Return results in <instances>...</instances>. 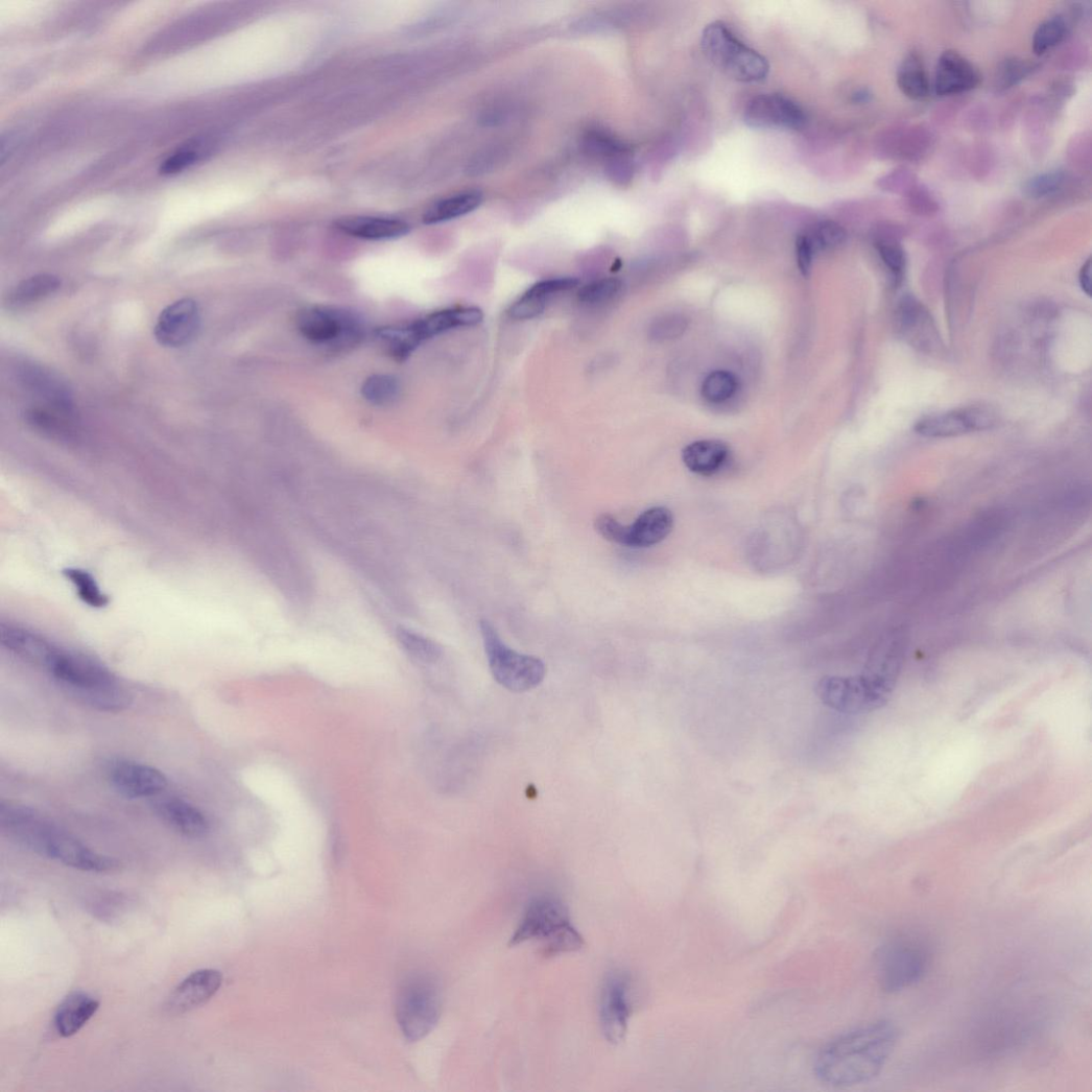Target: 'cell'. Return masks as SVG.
Returning a JSON list of instances; mask_svg holds the SVG:
<instances>
[{"label": "cell", "mask_w": 1092, "mask_h": 1092, "mask_svg": "<svg viewBox=\"0 0 1092 1092\" xmlns=\"http://www.w3.org/2000/svg\"><path fill=\"white\" fill-rule=\"evenodd\" d=\"M899 1038L895 1025L871 1023L844 1034L826 1046L815 1063L818 1079L831 1087H852L877 1077Z\"/></svg>", "instance_id": "cell-1"}, {"label": "cell", "mask_w": 1092, "mask_h": 1092, "mask_svg": "<svg viewBox=\"0 0 1092 1092\" xmlns=\"http://www.w3.org/2000/svg\"><path fill=\"white\" fill-rule=\"evenodd\" d=\"M6 830L10 837L27 849L71 868L96 873L119 868L117 860L92 851L30 808H17L7 820Z\"/></svg>", "instance_id": "cell-2"}, {"label": "cell", "mask_w": 1092, "mask_h": 1092, "mask_svg": "<svg viewBox=\"0 0 1092 1092\" xmlns=\"http://www.w3.org/2000/svg\"><path fill=\"white\" fill-rule=\"evenodd\" d=\"M77 702L97 711L118 713L133 698L104 665L85 655L58 649L48 670Z\"/></svg>", "instance_id": "cell-3"}, {"label": "cell", "mask_w": 1092, "mask_h": 1092, "mask_svg": "<svg viewBox=\"0 0 1092 1092\" xmlns=\"http://www.w3.org/2000/svg\"><path fill=\"white\" fill-rule=\"evenodd\" d=\"M526 942H539L545 957L574 953L585 946L568 907L551 893H541L529 901L509 946L518 947Z\"/></svg>", "instance_id": "cell-4"}, {"label": "cell", "mask_w": 1092, "mask_h": 1092, "mask_svg": "<svg viewBox=\"0 0 1092 1092\" xmlns=\"http://www.w3.org/2000/svg\"><path fill=\"white\" fill-rule=\"evenodd\" d=\"M702 46L709 61L735 80L762 81L769 73L766 58L739 41L721 22L707 26L703 33Z\"/></svg>", "instance_id": "cell-5"}, {"label": "cell", "mask_w": 1092, "mask_h": 1092, "mask_svg": "<svg viewBox=\"0 0 1092 1092\" xmlns=\"http://www.w3.org/2000/svg\"><path fill=\"white\" fill-rule=\"evenodd\" d=\"M480 633L490 671L496 682L513 692H526L545 679V664L538 658L516 652L507 647L498 631L480 620Z\"/></svg>", "instance_id": "cell-6"}, {"label": "cell", "mask_w": 1092, "mask_h": 1092, "mask_svg": "<svg viewBox=\"0 0 1092 1092\" xmlns=\"http://www.w3.org/2000/svg\"><path fill=\"white\" fill-rule=\"evenodd\" d=\"M483 313L478 308H456L430 314L407 326L382 329L381 339L396 360L403 361L429 338L442 333L481 323Z\"/></svg>", "instance_id": "cell-7"}, {"label": "cell", "mask_w": 1092, "mask_h": 1092, "mask_svg": "<svg viewBox=\"0 0 1092 1092\" xmlns=\"http://www.w3.org/2000/svg\"><path fill=\"white\" fill-rule=\"evenodd\" d=\"M442 1011L436 982L424 975L408 979L397 997L396 1016L404 1036L418 1042L436 1026Z\"/></svg>", "instance_id": "cell-8"}, {"label": "cell", "mask_w": 1092, "mask_h": 1092, "mask_svg": "<svg viewBox=\"0 0 1092 1092\" xmlns=\"http://www.w3.org/2000/svg\"><path fill=\"white\" fill-rule=\"evenodd\" d=\"M820 701L839 713L857 714L877 708L883 701L885 685L870 676L826 675L815 686Z\"/></svg>", "instance_id": "cell-9"}, {"label": "cell", "mask_w": 1092, "mask_h": 1092, "mask_svg": "<svg viewBox=\"0 0 1092 1092\" xmlns=\"http://www.w3.org/2000/svg\"><path fill=\"white\" fill-rule=\"evenodd\" d=\"M927 969L925 952L906 941L887 943L877 955V972L881 987L887 992H899L919 982Z\"/></svg>", "instance_id": "cell-10"}, {"label": "cell", "mask_w": 1092, "mask_h": 1092, "mask_svg": "<svg viewBox=\"0 0 1092 1092\" xmlns=\"http://www.w3.org/2000/svg\"><path fill=\"white\" fill-rule=\"evenodd\" d=\"M634 1011L633 982L622 970L610 972L603 981L600 997V1024L606 1039L618 1045L625 1038Z\"/></svg>", "instance_id": "cell-11"}, {"label": "cell", "mask_w": 1092, "mask_h": 1092, "mask_svg": "<svg viewBox=\"0 0 1092 1092\" xmlns=\"http://www.w3.org/2000/svg\"><path fill=\"white\" fill-rule=\"evenodd\" d=\"M744 122L761 129L799 130L806 124L804 111L781 94H761L744 111Z\"/></svg>", "instance_id": "cell-12"}, {"label": "cell", "mask_w": 1092, "mask_h": 1092, "mask_svg": "<svg viewBox=\"0 0 1092 1092\" xmlns=\"http://www.w3.org/2000/svg\"><path fill=\"white\" fill-rule=\"evenodd\" d=\"M108 775L116 790L127 799L158 797L168 786V779L161 770L130 760L112 761Z\"/></svg>", "instance_id": "cell-13"}, {"label": "cell", "mask_w": 1092, "mask_h": 1092, "mask_svg": "<svg viewBox=\"0 0 1092 1092\" xmlns=\"http://www.w3.org/2000/svg\"><path fill=\"white\" fill-rule=\"evenodd\" d=\"M296 327L308 340L323 345L355 338L359 333V324L353 315L321 307L298 314Z\"/></svg>", "instance_id": "cell-14"}, {"label": "cell", "mask_w": 1092, "mask_h": 1092, "mask_svg": "<svg viewBox=\"0 0 1092 1092\" xmlns=\"http://www.w3.org/2000/svg\"><path fill=\"white\" fill-rule=\"evenodd\" d=\"M200 310L195 302L184 298L168 306L160 315L155 328L158 341L170 349H179L191 342L200 330Z\"/></svg>", "instance_id": "cell-15"}, {"label": "cell", "mask_w": 1092, "mask_h": 1092, "mask_svg": "<svg viewBox=\"0 0 1092 1092\" xmlns=\"http://www.w3.org/2000/svg\"><path fill=\"white\" fill-rule=\"evenodd\" d=\"M995 418L986 409L968 408L926 417L915 427L918 434L927 437H951L990 428Z\"/></svg>", "instance_id": "cell-16"}, {"label": "cell", "mask_w": 1092, "mask_h": 1092, "mask_svg": "<svg viewBox=\"0 0 1092 1092\" xmlns=\"http://www.w3.org/2000/svg\"><path fill=\"white\" fill-rule=\"evenodd\" d=\"M222 974L213 969L198 970L186 977L166 1003L171 1015H183L207 1004L219 991Z\"/></svg>", "instance_id": "cell-17"}, {"label": "cell", "mask_w": 1092, "mask_h": 1092, "mask_svg": "<svg viewBox=\"0 0 1092 1092\" xmlns=\"http://www.w3.org/2000/svg\"><path fill=\"white\" fill-rule=\"evenodd\" d=\"M0 641L4 648L18 658L46 670L60 649L42 636L15 625L2 624Z\"/></svg>", "instance_id": "cell-18"}, {"label": "cell", "mask_w": 1092, "mask_h": 1092, "mask_svg": "<svg viewBox=\"0 0 1092 1092\" xmlns=\"http://www.w3.org/2000/svg\"><path fill=\"white\" fill-rule=\"evenodd\" d=\"M979 79L972 64L957 52L947 51L937 63L934 90L937 95L960 94L976 88Z\"/></svg>", "instance_id": "cell-19"}, {"label": "cell", "mask_w": 1092, "mask_h": 1092, "mask_svg": "<svg viewBox=\"0 0 1092 1092\" xmlns=\"http://www.w3.org/2000/svg\"><path fill=\"white\" fill-rule=\"evenodd\" d=\"M575 278L549 279L536 283L509 308L508 316L515 321H528L541 315L557 293L578 286Z\"/></svg>", "instance_id": "cell-20"}, {"label": "cell", "mask_w": 1092, "mask_h": 1092, "mask_svg": "<svg viewBox=\"0 0 1092 1092\" xmlns=\"http://www.w3.org/2000/svg\"><path fill=\"white\" fill-rule=\"evenodd\" d=\"M158 815L172 829L188 837H204L211 829L207 815L191 804L174 798L155 805Z\"/></svg>", "instance_id": "cell-21"}, {"label": "cell", "mask_w": 1092, "mask_h": 1092, "mask_svg": "<svg viewBox=\"0 0 1092 1092\" xmlns=\"http://www.w3.org/2000/svg\"><path fill=\"white\" fill-rule=\"evenodd\" d=\"M674 520L666 507H654L642 513L628 525V548H650L665 540L673 528Z\"/></svg>", "instance_id": "cell-22"}, {"label": "cell", "mask_w": 1092, "mask_h": 1092, "mask_svg": "<svg viewBox=\"0 0 1092 1092\" xmlns=\"http://www.w3.org/2000/svg\"><path fill=\"white\" fill-rule=\"evenodd\" d=\"M335 228L347 235L367 240L395 239L410 232L406 221L385 217H345L335 221Z\"/></svg>", "instance_id": "cell-23"}, {"label": "cell", "mask_w": 1092, "mask_h": 1092, "mask_svg": "<svg viewBox=\"0 0 1092 1092\" xmlns=\"http://www.w3.org/2000/svg\"><path fill=\"white\" fill-rule=\"evenodd\" d=\"M728 445L717 440H703L686 446L682 459L692 473L713 476L719 473L729 459Z\"/></svg>", "instance_id": "cell-24"}, {"label": "cell", "mask_w": 1092, "mask_h": 1092, "mask_svg": "<svg viewBox=\"0 0 1092 1092\" xmlns=\"http://www.w3.org/2000/svg\"><path fill=\"white\" fill-rule=\"evenodd\" d=\"M22 379L46 403V407L73 414L71 395L53 375L37 366H26L22 370Z\"/></svg>", "instance_id": "cell-25"}, {"label": "cell", "mask_w": 1092, "mask_h": 1092, "mask_svg": "<svg viewBox=\"0 0 1092 1092\" xmlns=\"http://www.w3.org/2000/svg\"><path fill=\"white\" fill-rule=\"evenodd\" d=\"M99 1002L85 994L74 992L60 1006L55 1017V1027L62 1037L76 1035L96 1014Z\"/></svg>", "instance_id": "cell-26"}, {"label": "cell", "mask_w": 1092, "mask_h": 1092, "mask_svg": "<svg viewBox=\"0 0 1092 1092\" xmlns=\"http://www.w3.org/2000/svg\"><path fill=\"white\" fill-rule=\"evenodd\" d=\"M481 204L482 194L476 190L444 197L425 212L423 222L436 224L450 221L474 212Z\"/></svg>", "instance_id": "cell-27"}, {"label": "cell", "mask_w": 1092, "mask_h": 1092, "mask_svg": "<svg viewBox=\"0 0 1092 1092\" xmlns=\"http://www.w3.org/2000/svg\"><path fill=\"white\" fill-rule=\"evenodd\" d=\"M62 285L58 277L48 274L33 276L19 283L9 293L8 304L23 308L56 292Z\"/></svg>", "instance_id": "cell-28"}, {"label": "cell", "mask_w": 1092, "mask_h": 1092, "mask_svg": "<svg viewBox=\"0 0 1092 1092\" xmlns=\"http://www.w3.org/2000/svg\"><path fill=\"white\" fill-rule=\"evenodd\" d=\"M27 422L37 430L60 438H70L74 434L73 414L53 408H32L26 412Z\"/></svg>", "instance_id": "cell-29"}, {"label": "cell", "mask_w": 1092, "mask_h": 1092, "mask_svg": "<svg viewBox=\"0 0 1092 1092\" xmlns=\"http://www.w3.org/2000/svg\"><path fill=\"white\" fill-rule=\"evenodd\" d=\"M898 85L901 91L913 101H921L929 94L927 74L917 54L908 55L903 62L898 73Z\"/></svg>", "instance_id": "cell-30"}, {"label": "cell", "mask_w": 1092, "mask_h": 1092, "mask_svg": "<svg viewBox=\"0 0 1092 1092\" xmlns=\"http://www.w3.org/2000/svg\"><path fill=\"white\" fill-rule=\"evenodd\" d=\"M396 636L404 650L420 662L433 664L442 658L441 645L424 635L400 627L396 631Z\"/></svg>", "instance_id": "cell-31"}, {"label": "cell", "mask_w": 1092, "mask_h": 1092, "mask_svg": "<svg viewBox=\"0 0 1092 1092\" xmlns=\"http://www.w3.org/2000/svg\"><path fill=\"white\" fill-rule=\"evenodd\" d=\"M65 576L74 585L79 599L93 609H104L110 604L109 595L98 586L95 578L87 571L69 568Z\"/></svg>", "instance_id": "cell-32"}, {"label": "cell", "mask_w": 1092, "mask_h": 1092, "mask_svg": "<svg viewBox=\"0 0 1092 1092\" xmlns=\"http://www.w3.org/2000/svg\"><path fill=\"white\" fill-rule=\"evenodd\" d=\"M364 399L375 406H388L399 399L400 381L389 375H374L362 385Z\"/></svg>", "instance_id": "cell-33"}, {"label": "cell", "mask_w": 1092, "mask_h": 1092, "mask_svg": "<svg viewBox=\"0 0 1092 1092\" xmlns=\"http://www.w3.org/2000/svg\"><path fill=\"white\" fill-rule=\"evenodd\" d=\"M622 282L616 278L593 281L581 287L577 293L579 303L588 306L608 304L621 292Z\"/></svg>", "instance_id": "cell-34"}, {"label": "cell", "mask_w": 1092, "mask_h": 1092, "mask_svg": "<svg viewBox=\"0 0 1092 1092\" xmlns=\"http://www.w3.org/2000/svg\"><path fill=\"white\" fill-rule=\"evenodd\" d=\"M738 387L735 376L726 371L711 373L703 384L705 400L713 404L723 403L731 399Z\"/></svg>", "instance_id": "cell-35"}, {"label": "cell", "mask_w": 1092, "mask_h": 1092, "mask_svg": "<svg viewBox=\"0 0 1092 1092\" xmlns=\"http://www.w3.org/2000/svg\"><path fill=\"white\" fill-rule=\"evenodd\" d=\"M1066 33V22L1060 17L1042 23L1036 30L1032 39L1035 54L1038 56L1046 54L1064 40Z\"/></svg>", "instance_id": "cell-36"}, {"label": "cell", "mask_w": 1092, "mask_h": 1092, "mask_svg": "<svg viewBox=\"0 0 1092 1092\" xmlns=\"http://www.w3.org/2000/svg\"><path fill=\"white\" fill-rule=\"evenodd\" d=\"M814 250L815 246L821 250H834L846 242L848 234L842 227L833 221H823L818 223L812 235H809Z\"/></svg>", "instance_id": "cell-37"}, {"label": "cell", "mask_w": 1092, "mask_h": 1092, "mask_svg": "<svg viewBox=\"0 0 1092 1092\" xmlns=\"http://www.w3.org/2000/svg\"><path fill=\"white\" fill-rule=\"evenodd\" d=\"M594 528L606 540L627 546L628 525H623L609 514L599 516L594 521Z\"/></svg>", "instance_id": "cell-38"}, {"label": "cell", "mask_w": 1092, "mask_h": 1092, "mask_svg": "<svg viewBox=\"0 0 1092 1092\" xmlns=\"http://www.w3.org/2000/svg\"><path fill=\"white\" fill-rule=\"evenodd\" d=\"M1064 176L1061 172H1051L1037 175L1028 180L1024 185V193L1028 197L1039 198L1055 192L1063 184Z\"/></svg>", "instance_id": "cell-39"}, {"label": "cell", "mask_w": 1092, "mask_h": 1092, "mask_svg": "<svg viewBox=\"0 0 1092 1092\" xmlns=\"http://www.w3.org/2000/svg\"><path fill=\"white\" fill-rule=\"evenodd\" d=\"M879 255L885 266L895 275L900 276L906 265V259L902 246L892 240H882L877 244Z\"/></svg>", "instance_id": "cell-40"}, {"label": "cell", "mask_w": 1092, "mask_h": 1092, "mask_svg": "<svg viewBox=\"0 0 1092 1092\" xmlns=\"http://www.w3.org/2000/svg\"><path fill=\"white\" fill-rule=\"evenodd\" d=\"M686 328L685 319L680 316H668L659 321L652 328L656 338L665 339L680 336Z\"/></svg>", "instance_id": "cell-41"}, {"label": "cell", "mask_w": 1092, "mask_h": 1092, "mask_svg": "<svg viewBox=\"0 0 1092 1092\" xmlns=\"http://www.w3.org/2000/svg\"><path fill=\"white\" fill-rule=\"evenodd\" d=\"M197 153L193 150H181L170 157L164 165H162L161 171L164 174H174L181 172L193 165L197 160Z\"/></svg>", "instance_id": "cell-42"}, {"label": "cell", "mask_w": 1092, "mask_h": 1092, "mask_svg": "<svg viewBox=\"0 0 1092 1092\" xmlns=\"http://www.w3.org/2000/svg\"><path fill=\"white\" fill-rule=\"evenodd\" d=\"M798 263L802 274L808 277L813 261L814 246L809 235H802L797 242Z\"/></svg>", "instance_id": "cell-43"}, {"label": "cell", "mask_w": 1092, "mask_h": 1092, "mask_svg": "<svg viewBox=\"0 0 1092 1092\" xmlns=\"http://www.w3.org/2000/svg\"><path fill=\"white\" fill-rule=\"evenodd\" d=\"M1029 69L1025 63L1017 60L1006 62L1001 73L1003 86H1014L1028 73Z\"/></svg>", "instance_id": "cell-44"}, {"label": "cell", "mask_w": 1092, "mask_h": 1092, "mask_svg": "<svg viewBox=\"0 0 1092 1092\" xmlns=\"http://www.w3.org/2000/svg\"><path fill=\"white\" fill-rule=\"evenodd\" d=\"M608 172L612 180L620 184L630 182L633 176V164L627 158V155L621 156L611 162Z\"/></svg>", "instance_id": "cell-45"}, {"label": "cell", "mask_w": 1092, "mask_h": 1092, "mask_svg": "<svg viewBox=\"0 0 1092 1092\" xmlns=\"http://www.w3.org/2000/svg\"><path fill=\"white\" fill-rule=\"evenodd\" d=\"M1091 270H1092L1091 260H1088L1086 262V264L1082 267L1081 272H1079V283H1081V286H1082L1084 292L1086 294H1088V295H1091V287H1092Z\"/></svg>", "instance_id": "cell-46"}, {"label": "cell", "mask_w": 1092, "mask_h": 1092, "mask_svg": "<svg viewBox=\"0 0 1092 1092\" xmlns=\"http://www.w3.org/2000/svg\"><path fill=\"white\" fill-rule=\"evenodd\" d=\"M870 94L865 91H860L854 95L855 102L865 103L869 101Z\"/></svg>", "instance_id": "cell-47"}]
</instances>
